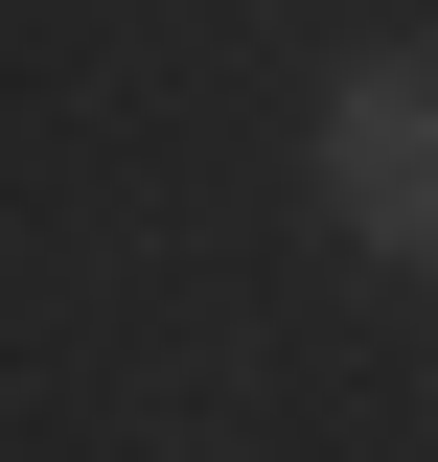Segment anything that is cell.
<instances>
[{"instance_id": "obj_1", "label": "cell", "mask_w": 438, "mask_h": 462, "mask_svg": "<svg viewBox=\"0 0 438 462\" xmlns=\"http://www.w3.org/2000/svg\"><path fill=\"white\" fill-rule=\"evenodd\" d=\"M324 208L370 254H438V69H346L324 93Z\"/></svg>"}]
</instances>
